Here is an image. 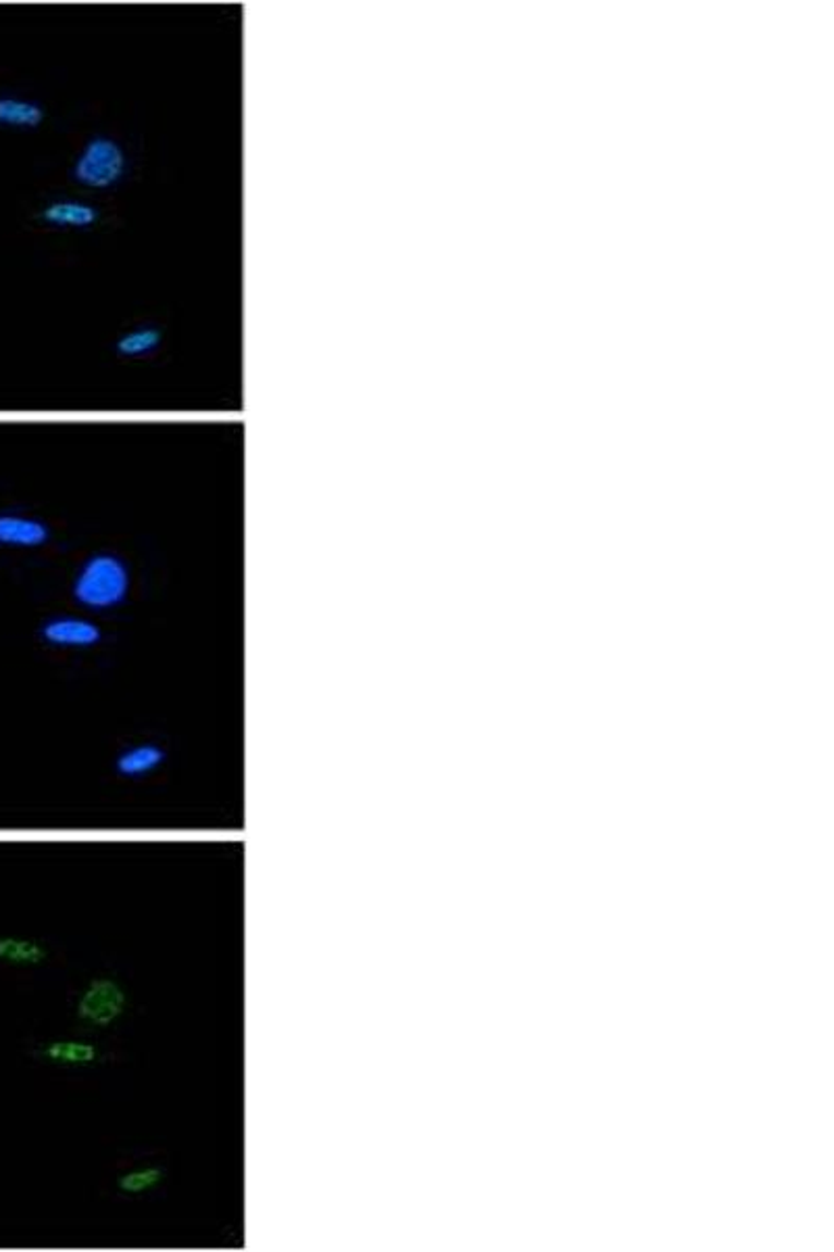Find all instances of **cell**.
I'll use <instances>...</instances> for the list:
<instances>
[{
	"label": "cell",
	"instance_id": "obj_1",
	"mask_svg": "<svg viewBox=\"0 0 834 1252\" xmlns=\"http://www.w3.org/2000/svg\"><path fill=\"white\" fill-rule=\"evenodd\" d=\"M128 174V153L115 138L96 134L80 149L71 178L91 190H109Z\"/></svg>",
	"mask_w": 834,
	"mask_h": 1252
},
{
	"label": "cell",
	"instance_id": "obj_2",
	"mask_svg": "<svg viewBox=\"0 0 834 1252\" xmlns=\"http://www.w3.org/2000/svg\"><path fill=\"white\" fill-rule=\"evenodd\" d=\"M128 570L114 555H96L75 581V597L91 608L117 606L128 593Z\"/></svg>",
	"mask_w": 834,
	"mask_h": 1252
},
{
	"label": "cell",
	"instance_id": "obj_3",
	"mask_svg": "<svg viewBox=\"0 0 834 1252\" xmlns=\"http://www.w3.org/2000/svg\"><path fill=\"white\" fill-rule=\"evenodd\" d=\"M128 1010L126 987L107 975L92 978L75 1002V1017L80 1023L94 1029L114 1027Z\"/></svg>",
	"mask_w": 834,
	"mask_h": 1252
},
{
	"label": "cell",
	"instance_id": "obj_4",
	"mask_svg": "<svg viewBox=\"0 0 834 1252\" xmlns=\"http://www.w3.org/2000/svg\"><path fill=\"white\" fill-rule=\"evenodd\" d=\"M40 220L59 230H89L98 222V209L82 199H57L43 209Z\"/></svg>",
	"mask_w": 834,
	"mask_h": 1252
},
{
	"label": "cell",
	"instance_id": "obj_5",
	"mask_svg": "<svg viewBox=\"0 0 834 1252\" xmlns=\"http://www.w3.org/2000/svg\"><path fill=\"white\" fill-rule=\"evenodd\" d=\"M43 635L52 645L91 647L94 643H98L101 631L91 620L66 616V618H55V620L46 622Z\"/></svg>",
	"mask_w": 834,
	"mask_h": 1252
},
{
	"label": "cell",
	"instance_id": "obj_6",
	"mask_svg": "<svg viewBox=\"0 0 834 1252\" xmlns=\"http://www.w3.org/2000/svg\"><path fill=\"white\" fill-rule=\"evenodd\" d=\"M38 1056L55 1067H92L101 1061V1050L82 1040H55L38 1050Z\"/></svg>",
	"mask_w": 834,
	"mask_h": 1252
},
{
	"label": "cell",
	"instance_id": "obj_7",
	"mask_svg": "<svg viewBox=\"0 0 834 1252\" xmlns=\"http://www.w3.org/2000/svg\"><path fill=\"white\" fill-rule=\"evenodd\" d=\"M45 121V107L25 96L0 94V126L13 130H34Z\"/></svg>",
	"mask_w": 834,
	"mask_h": 1252
},
{
	"label": "cell",
	"instance_id": "obj_8",
	"mask_svg": "<svg viewBox=\"0 0 834 1252\" xmlns=\"http://www.w3.org/2000/svg\"><path fill=\"white\" fill-rule=\"evenodd\" d=\"M163 342V332L153 324H140L132 330H126L117 341L115 351L124 360H142L157 351Z\"/></svg>",
	"mask_w": 834,
	"mask_h": 1252
},
{
	"label": "cell",
	"instance_id": "obj_9",
	"mask_svg": "<svg viewBox=\"0 0 834 1252\" xmlns=\"http://www.w3.org/2000/svg\"><path fill=\"white\" fill-rule=\"evenodd\" d=\"M48 958L45 944L30 937L0 935V962L13 967H38Z\"/></svg>",
	"mask_w": 834,
	"mask_h": 1252
},
{
	"label": "cell",
	"instance_id": "obj_10",
	"mask_svg": "<svg viewBox=\"0 0 834 1252\" xmlns=\"http://www.w3.org/2000/svg\"><path fill=\"white\" fill-rule=\"evenodd\" d=\"M48 537V530L43 523L23 516H0V543L4 546L36 547L43 546Z\"/></svg>",
	"mask_w": 834,
	"mask_h": 1252
},
{
	"label": "cell",
	"instance_id": "obj_11",
	"mask_svg": "<svg viewBox=\"0 0 834 1252\" xmlns=\"http://www.w3.org/2000/svg\"><path fill=\"white\" fill-rule=\"evenodd\" d=\"M165 1180V1171L157 1167V1165H142V1167H134L126 1173H121L117 1178V1192L124 1196H144L153 1190H157L158 1185L163 1184Z\"/></svg>",
	"mask_w": 834,
	"mask_h": 1252
},
{
	"label": "cell",
	"instance_id": "obj_12",
	"mask_svg": "<svg viewBox=\"0 0 834 1252\" xmlns=\"http://www.w3.org/2000/svg\"><path fill=\"white\" fill-rule=\"evenodd\" d=\"M165 753L158 750L157 746H136L130 750L124 751L117 758V771L124 776H140V774L151 773L155 771L158 764L163 762Z\"/></svg>",
	"mask_w": 834,
	"mask_h": 1252
}]
</instances>
